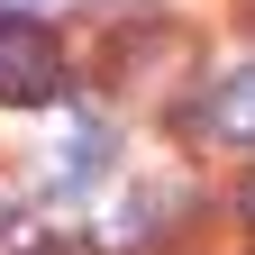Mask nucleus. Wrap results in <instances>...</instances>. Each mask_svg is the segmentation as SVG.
<instances>
[{
    "label": "nucleus",
    "instance_id": "nucleus-1",
    "mask_svg": "<svg viewBox=\"0 0 255 255\" xmlns=\"http://www.w3.org/2000/svg\"><path fill=\"white\" fill-rule=\"evenodd\" d=\"M55 91H64L55 37L27 9H0V101H9V110H37V101H55Z\"/></svg>",
    "mask_w": 255,
    "mask_h": 255
},
{
    "label": "nucleus",
    "instance_id": "nucleus-2",
    "mask_svg": "<svg viewBox=\"0 0 255 255\" xmlns=\"http://www.w3.org/2000/svg\"><path fill=\"white\" fill-rule=\"evenodd\" d=\"M164 219H191V201L173 182H155V191H137V201H128V219L110 228V246L119 255H146V246H164Z\"/></svg>",
    "mask_w": 255,
    "mask_h": 255
},
{
    "label": "nucleus",
    "instance_id": "nucleus-3",
    "mask_svg": "<svg viewBox=\"0 0 255 255\" xmlns=\"http://www.w3.org/2000/svg\"><path fill=\"white\" fill-rule=\"evenodd\" d=\"M101 164H110V128L101 119H73L64 146H55V164H46V182L55 191H82V182H101Z\"/></svg>",
    "mask_w": 255,
    "mask_h": 255
},
{
    "label": "nucleus",
    "instance_id": "nucleus-4",
    "mask_svg": "<svg viewBox=\"0 0 255 255\" xmlns=\"http://www.w3.org/2000/svg\"><path fill=\"white\" fill-rule=\"evenodd\" d=\"M201 128H210V137H228V146H255V64H246V73H228V82H210Z\"/></svg>",
    "mask_w": 255,
    "mask_h": 255
},
{
    "label": "nucleus",
    "instance_id": "nucleus-5",
    "mask_svg": "<svg viewBox=\"0 0 255 255\" xmlns=\"http://www.w3.org/2000/svg\"><path fill=\"white\" fill-rule=\"evenodd\" d=\"M246 228H255V182H246Z\"/></svg>",
    "mask_w": 255,
    "mask_h": 255
}]
</instances>
